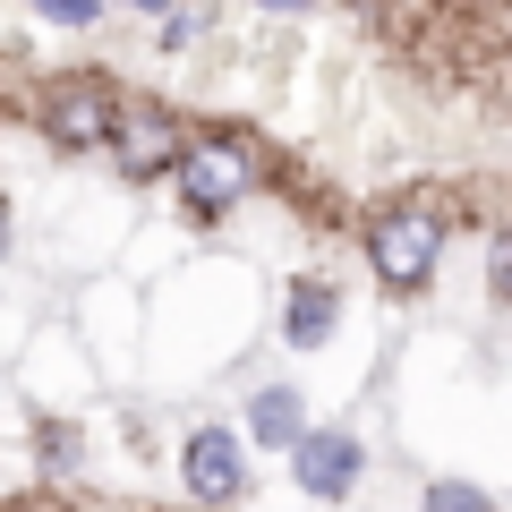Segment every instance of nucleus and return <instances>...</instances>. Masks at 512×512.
<instances>
[{
    "label": "nucleus",
    "mask_w": 512,
    "mask_h": 512,
    "mask_svg": "<svg viewBox=\"0 0 512 512\" xmlns=\"http://www.w3.org/2000/svg\"><path fill=\"white\" fill-rule=\"evenodd\" d=\"M444 256V222L427 214V205H393V214L367 222V265H376L393 291H419L427 274H436Z\"/></svg>",
    "instance_id": "1"
},
{
    "label": "nucleus",
    "mask_w": 512,
    "mask_h": 512,
    "mask_svg": "<svg viewBox=\"0 0 512 512\" xmlns=\"http://www.w3.org/2000/svg\"><path fill=\"white\" fill-rule=\"evenodd\" d=\"M180 180H188V205L222 214V205H239L256 188V154L239 137H197V146H180Z\"/></svg>",
    "instance_id": "2"
},
{
    "label": "nucleus",
    "mask_w": 512,
    "mask_h": 512,
    "mask_svg": "<svg viewBox=\"0 0 512 512\" xmlns=\"http://www.w3.org/2000/svg\"><path fill=\"white\" fill-rule=\"evenodd\" d=\"M111 146H120V163L137 171V180H154V171H171L180 163V120H171L163 103H146V94H137V103H120L111 111Z\"/></svg>",
    "instance_id": "3"
},
{
    "label": "nucleus",
    "mask_w": 512,
    "mask_h": 512,
    "mask_svg": "<svg viewBox=\"0 0 512 512\" xmlns=\"http://www.w3.org/2000/svg\"><path fill=\"white\" fill-rule=\"evenodd\" d=\"M111 111H120V103H111L94 77H52V86H43V128H52L60 146H103Z\"/></svg>",
    "instance_id": "4"
},
{
    "label": "nucleus",
    "mask_w": 512,
    "mask_h": 512,
    "mask_svg": "<svg viewBox=\"0 0 512 512\" xmlns=\"http://www.w3.org/2000/svg\"><path fill=\"white\" fill-rule=\"evenodd\" d=\"M291 470H299V487H308V495H325V504H333V495L359 487V444L333 436V427H308V436L291 444Z\"/></svg>",
    "instance_id": "5"
},
{
    "label": "nucleus",
    "mask_w": 512,
    "mask_h": 512,
    "mask_svg": "<svg viewBox=\"0 0 512 512\" xmlns=\"http://www.w3.org/2000/svg\"><path fill=\"white\" fill-rule=\"evenodd\" d=\"M180 470H188V487H197L205 504H231V495H239V444L222 436V427H205V436H188Z\"/></svg>",
    "instance_id": "6"
},
{
    "label": "nucleus",
    "mask_w": 512,
    "mask_h": 512,
    "mask_svg": "<svg viewBox=\"0 0 512 512\" xmlns=\"http://www.w3.org/2000/svg\"><path fill=\"white\" fill-rule=\"evenodd\" d=\"M248 436L256 444H299V436H308V410H299L291 384H265V393L248 402Z\"/></svg>",
    "instance_id": "7"
},
{
    "label": "nucleus",
    "mask_w": 512,
    "mask_h": 512,
    "mask_svg": "<svg viewBox=\"0 0 512 512\" xmlns=\"http://www.w3.org/2000/svg\"><path fill=\"white\" fill-rule=\"evenodd\" d=\"M333 316H342V299L325 291V282H291V342L299 350H316L333 333Z\"/></svg>",
    "instance_id": "8"
},
{
    "label": "nucleus",
    "mask_w": 512,
    "mask_h": 512,
    "mask_svg": "<svg viewBox=\"0 0 512 512\" xmlns=\"http://www.w3.org/2000/svg\"><path fill=\"white\" fill-rule=\"evenodd\" d=\"M419 512H495V504H487V495L470 487V478H436V487H427V504H419Z\"/></svg>",
    "instance_id": "9"
},
{
    "label": "nucleus",
    "mask_w": 512,
    "mask_h": 512,
    "mask_svg": "<svg viewBox=\"0 0 512 512\" xmlns=\"http://www.w3.org/2000/svg\"><path fill=\"white\" fill-rule=\"evenodd\" d=\"M35 9H43V18H69V26H86L94 9H103V0H35Z\"/></svg>",
    "instance_id": "10"
},
{
    "label": "nucleus",
    "mask_w": 512,
    "mask_h": 512,
    "mask_svg": "<svg viewBox=\"0 0 512 512\" xmlns=\"http://www.w3.org/2000/svg\"><path fill=\"white\" fill-rule=\"evenodd\" d=\"M495 291L512 299V231H504V248H495Z\"/></svg>",
    "instance_id": "11"
},
{
    "label": "nucleus",
    "mask_w": 512,
    "mask_h": 512,
    "mask_svg": "<svg viewBox=\"0 0 512 512\" xmlns=\"http://www.w3.org/2000/svg\"><path fill=\"white\" fill-rule=\"evenodd\" d=\"M137 9H163V0H137Z\"/></svg>",
    "instance_id": "12"
}]
</instances>
